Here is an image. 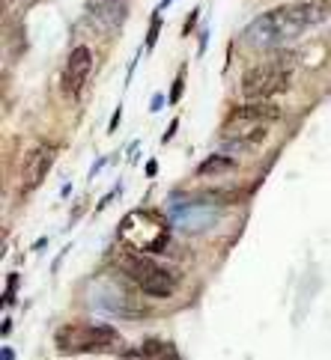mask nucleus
I'll return each instance as SVG.
<instances>
[{
  "label": "nucleus",
  "instance_id": "nucleus-1",
  "mask_svg": "<svg viewBox=\"0 0 331 360\" xmlns=\"http://www.w3.org/2000/svg\"><path fill=\"white\" fill-rule=\"evenodd\" d=\"M328 12H331V6L323 4V0H301V4L277 6V9H269L254 18L245 27V33H242V39L260 51L281 48L292 39H299V36H304L308 30L320 27L328 18Z\"/></svg>",
  "mask_w": 331,
  "mask_h": 360
},
{
  "label": "nucleus",
  "instance_id": "nucleus-2",
  "mask_svg": "<svg viewBox=\"0 0 331 360\" xmlns=\"http://www.w3.org/2000/svg\"><path fill=\"white\" fill-rule=\"evenodd\" d=\"M120 345V333L111 325H66L57 330V349L66 354H96V352H113Z\"/></svg>",
  "mask_w": 331,
  "mask_h": 360
},
{
  "label": "nucleus",
  "instance_id": "nucleus-3",
  "mask_svg": "<svg viewBox=\"0 0 331 360\" xmlns=\"http://www.w3.org/2000/svg\"><path fill=\"white\" fill-rule=\"evenodd\" d=\"M123 271H125V277H129L144 295H149V298H158V301H161V298H170V295L176 292V277H173V271H168L164 265L152 262V259H144V256H137V250L129 253V256L123 259Z\"/></svg>",
  "mask_w": 331,
  "mask_h": 360
},
{
  "label": "nucleus",
  "instance_id": "nucleus-4",
  "mask_svg": "<svg viewBox=\"0 0 331 360\" xmlns=\"http://www.w3.org/2000/svg\"><path fill=\"white\" fill-rule=\"evenodd\" d=\"M292 84V72L287 63H260L242 75V96L251 101H266L287 93Z\"/></svg>",
  "mask_w": 331,
  "mask_h": 360
},
{
  "label": "nucleus",
  "instance_id": "nucleus-5",
  "mask_svg": "<svg viewBox=\"0 0 331 360\" xmlns=\"http://www.w3.org/2000/svg\"><path fill=\"white\" fill-rule=\"evenodd\" d=\"M269 125L272 122H263V120H254V117H242V113H230L227 120L224 131H221V140L230 149H254L260 146L266 137H269Z\"/></svg>",
  "mask_w": 331,
  "mask_h": 360
},
{
  "label": "nucleus",
  "instance_id": "nucleus-6",
  "mask_svg": "<svg viewBox=\"0 0 331 360\" xmlns=\"http://www.w3.org/2000/svg\"><path fill=\"white\" fill-rule=\"evenodd\" d=\"M57 155H60V146L48 143V140H39V143L24 155V164H21V191L24 194H30V191H36L45 182V176L51 167H54Z\"/></svg>",
  "mask_w": 331,
  "mask_h": 360
},
{
  "label": "nucleus",
  "instance_id": "nucleus-7",
  "mask_svg": "<svg viewBox=\"0 0 331 360\" xmlns=\"http://www.w3.org/2000/svg\"><path fill=\"white\" fill-rule=\"evenodd\" d=\"M93 72V51L87 45H78L72 51V54L66 57V63H63V75H60V93L63 96H78L81 89L87 86V78H90Z\"/></svg>",
  "mask_w": 331,
  "mask_h": 360
},
{
  "label": "nucleus",
  "instance_id": "nucleus-8",
  "mask_svg": "<svg viewBox=\"0 0 331 360\" xmlns=\"http://www.w3.org/2000/svg\"><path fill=\"white\" fill-rule=\"evenodd\" d=\"M90 18L101 30H120L129 15V0H87Z\"/></svg>",
  "mask_w": 331,
  "mask_h": 360
},
{
  "label": "nucleus",
  "instance_id": "nucleus-9",
  "mask_svg": "<svg viewBox=\"0 0 331 360\" xmlns=\"http://www.w3.org/2000/svg\"><path fill=\"white\" fill-rule=\"evenodd\" d=\"M137 357H168V360H176L180 357V352L173 349L170 342H158V340H149L141 345V352H135Z\"/></svg>",
  "mask_w": 331,
  "mask_h": 360
},
{
  "label": "nucleus",
  "instance_id": "nucleus-10",
  "mask_svg": "<svg viewBox=\"0 0 331 360\" xmlns=\"http://www.w3.org/2000/svg\"><path fill=\"white\" fill-rule=\"evenodd\" d=\"M236 161L227 158V155H212L197 167V176H215V173H224V170H233Z\"/></svg>",
  "mask_w": 331,
  "mask_h": 360
}]
</instances>
